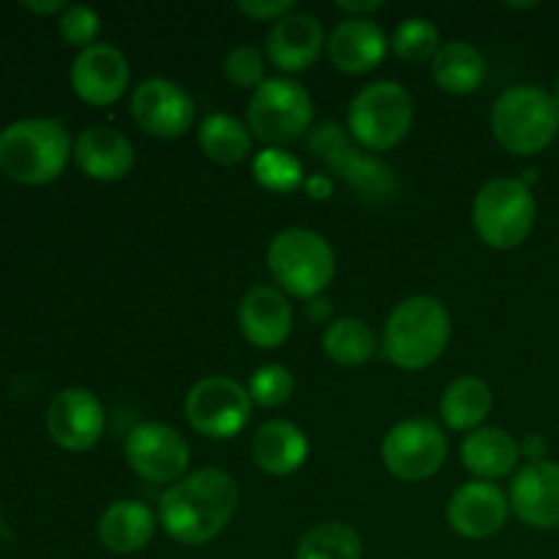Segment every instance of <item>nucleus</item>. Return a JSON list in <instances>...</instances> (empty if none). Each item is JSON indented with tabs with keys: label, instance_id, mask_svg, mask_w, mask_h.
Segmentation results:
<instances>
[{
	"label": "nucleus",
	"instance_id": "f257e3e1",
	"mask_svg": "<svg viewBox=\"0 0 559 559\" xmlns=\"http://www.w3.org/2000/svg\"><path fill=\"white\" fill-rule=\"evenodd\" d=\"M240 491L229 473L218 467L197 469L158 497V524L183 546L211 544L238 513Z\"/></svg>",
	"mask_w": 559,
	"mask_h": 559
},
{
	"label": "nucleus",
	"instance_id": "f03ea898",
	"mask_svg": "<svg viewBox=\"0 0 559 559\" xmlns=\"http://www.w3.org/2000/svg\"><path fill=\"white\" fill-rule=\"evenodd\" d=\"M74 156L69 129L55 118H22L0 131V173L22 186L52 183Z\"/></svg>",
	"mask_w": 559,
	"mask_h": 559
},
{
	"label": "nucleus",
	"instance_id": "7ed1b4c3",
	"mask_svg": "<svg viewBox=\"0 0 559 559\" xmlns=\"http://www.w3.org/2000/svg\"><path fill=\"white\" fill-rule=\"evenodd\" d=\"M451 342V314L442 300L429 295L404 298L391 311L382 333V349L393 366L404 371L429 369Z\"/></svg>",
	"mask_w": 559,
	"mask_h": 559
},
{
	"label": "nucleus",
	"instance_id": "20e7f679",
	"mask_svg": "<svg viewBox=\"0 0 559 559\" xmlns=\"http://www.w3.org/2000/svg\"><path fill=\"white\" fill-rule=\"evenodd\" d=\"M559 107L538 85H513L491 107V134L513 156H538L555 142Z\"/></svg>",
	"mask_w": 559,
	"mask_h": 559
},
{
	"label": "nucleus",
	"instance_id": "39448f33",
	"mask_svg": "<svg viewBox=\"0 0 559 559\" xmlns=\"http://www.w3.org/2000/svg\"><path fill=\"white\" fill-rule=\"evenodd\" d=\"M267 267L282 293L300 300H314L336 276V254L320 233L289 227L273 235L267 246Z\"/></svg>",
	"mask_w": 559,
	"mask_h": 559
},
{
	"label": "nucleus",
	"instance_id": "423d86ee",
	"mask_svg": "<svg viewBox=\"0 0 559 559\" xmlns=\"http://www.w3.org/2000/svg\"><path fill=\"white\" fill-rule=\"evenodd\" d=\"M415 104L407 87L380 80L358 91L347 109V131L364 151L385 153L409 134Z\"/></svg>",
	"mask_w": 559,
	"mask_h": 559
},
{
	"label": "nucleus",
	"instance_id": "0eeeda50",
	"mask_svg": "<svg viewBox=\"0 0 559 559\" xmlns=\"http://www.w3.org/2000/svg\"><path fill=\"white\" fill-rule=\"evenodd\" d=\"M309 147L320 162H325L331 167L333 175L344 180L349 189L358 197H364L366 202H391L399 194V183L393 169L385 162L371 156L369 151L358 145V142L349 136L347 129H342L338 123L328 120L320 123L309 134Z\"/></svg>",
	"mask_w": 559,
	"mask_h": 559
},
{
	"label": "nucleus",
	"instance_id": "6e6552de",
	"mask_svg": "<svg viewBox=\"0 0 559 559\" xmlns=\"http://www.w3.org/2000/svg\"><path fill=\"white\" fill-rule=\"evenodd\" d=\"M535 197L519 178H495L475 194L473 227L486 246L508 251L522 246L535 227Z\"/></svg>",
	"mask_w": 559,
	"mask_h": 559
},
{
	"label": "nucleus",
	"instance_id": "1a4fd4ad",
	"mask_svg": "<svg viewBox=\"0 0 559 559\" xmlns=\"http://www.w3.org/2000/svg\"><path fill=\"white\" fill-rule=\"evenodd\" d=\"M314 120V102L309 91L287 76L265 80L249 102V131L267 147H282L287 142L309 134Z\"/></svg>",
	"mask_w": 559,
	"mask_h": 559
},
{
	"label": "nucleus",
	"instance_id": "9d476101",
	"mask_svg": "<svg viewBox=\"0 0 559 559\" xmlns=\"http://www.w3.org/2000/svg\"><path fill=\"white\" fill-rule=\"evenodd\" d=\"M251 409L249 388L229 377H205L186 396V420L197 435L211 440H229L243 431Z\"/></svg>",
	"mask_w": 559,
	"mask_h": 559
},
{
	"label": "nucleus",
	"instance_id": "9b49d317",
	"mask_svg": "<svg viewBox=\"0 0 559 559\" xmlns=\"http://www.w3.org/2000/svg\"><path fill=\"white\" fill-rule=\"evenodd\" d=\"M448 459V437L426 418L402 420L382 440V464L388 473L407 484L429 480Z\"/></svg>",
	"mask_w": 559,
	"mask_h": 559
},
{
	"label": "nucleus",
	"instance_id": "f8f14e48",
	"mask_svg": "<svg viewBox=\"0 0 559 559\" xmlns=\"http://www.w3.org/2000/svg\"><path fill=\"white\" fill-rule=\"evenodd\" d=\"M126 464L147 484L173 486L189 469V442L167 424H140L129 431L123 445Z\"/></svg>",
	"mask_w": 559,
	"mask_h": 559
},
{
	"label": "nucleus",
	"instance_id": "ddd939ff",
	"mask_svg": "<svg viewBox=\"0 0 559 559\" xmlns=\"http://www.w3.org/2000/svg\"><path fill=\"white\" fill-rule=\"evenodd\" d=\"M197 104L183 85L164 76L140 82L131 93V118L145 134L178 140L194 126Z\"/></svg>",
	"mask_w": 559,
	"mask_h": 559
},
{
	"label": "nucleus",
	"instance_id": "4468645a",
	"mask_svg": "<svg viewBox=\"0 0 559 559\" xmlns=\"http://www.w3.org/2000/svg\"><path fill=\"white\" fill-rule=\"evenodd\" d=\"M107 413L96 393L87 388H66L47 409V431L63 451H91L104 435Z\"/></svg>",
	"mask_w": 559,
	"mask_h": 559
},
{
	"label": "nucleus",
	"instance_id": "2eb2a0df",
	"mask_svg": "<svg viewBox=\"0 0 559 559\" xmlns=\"http://www.w3.org/2000/svg\"><path fill=\"white\" fill-rule=\"evenodd\" d=\"M131 82L129 58L112 44H93L80 49L71 63V87L93 107H109L126 96Z\"/></svg>",
	"mask_w": 559,
	"mask_h": 559
},
{
	"label": "nucleus",
	"instance_id": "dca6fc26",
	"mask_svg": "<svg viewBox=\"0 0 559 559\" xmlns=\"http://www.w3.org/2000/svg\"><path fill=\"white\" fill-rule=\"evenodd\" d=\"M511 513L506 491L489 480H469L453 491L448 502V524L469 540H484L500 533Z\"/></svg>",
	"mask_w": 559,
	"mask_h": 559
},
{
	"label": "nucleus",
	"instance_id": "f3484780",
	"mask_svg": "<svg viewBox=\"0 0 559 559\" xmlns=\"http://www.w3.org/2000/svg\"><path fill=\"white\" fill-rule=\"evenodd\" d=\"M513 513L533 530L559 527V462H527L511 480Z\"/></svg>",
	"mask_w": 559,
	"mask_h": 559
},
{
	"label": "nucleus",
	"instance_id": "a211bd4d",
	"mask_svg": "<svg viewBox=\"0 0 559 559\" xmlns=\"http://www.w3.org/2000/svg\"><path fill=\"white\" fill-rule=\"evenodd\" d=\"M265 49L276 69L287 71V74H300V71L311 69L325 49L322 22L306 11H293L271 27Z\"/></svg>",
	"mask_w": 559,
	"mask_h": 559
},
{
	"label": "nucleus",
	"instance_id": "6ab92c4d",
	"mask_svg": "<svg viewBox=\"0 0 559 559\" xmlns=\"http://www.w3.org/2000/svg\"><path fill=\"white\" fill-rule=\"evenodd\" d=\"M238 325L246 342L260 349H276L293 333V309L278 287H251L238 306Z\"/></svg>",
	"mask_w": 559,
	"mask_h": 559
},
{
	"label": "nucleus",
	"instance_id": "aec40b11",
	"mask_svg": "<svg viewBox=\"0 0 559 559\" xmlns=\"http://www.w3.org/2000/svg\"><path fill=\"white\" fill-rule=\"evenodd\" d=\"M74 162L87 178L112 183L134 167V145L115 126H91L74 140Z\"/></svg>",
	"mask_w": 559,
	"mask_h": 559
},
{
	"label": "nucleus",
	"instance_id": "412c9836",
	"mask_svg": "<svg viewBox=\"0 0 559 559\" xmlns=\"http://www.w3.org/2000/svg\"><path fill=\"white\" fill-rule=\"evenodd\" d=\"M388 47L391 44L374 20L347 16L328 38V58L344 74H366L385 60Z\"/></svg>",
	"mask_w": 559,
	"mask_h": 559
},
{
	"label": "nucleus",
	"instance_id": "4be33fe9",
	"mask_svg": "<svg viewBox=\"0 0 559 559\" xmlns=\"http://www.w3.org/2000/svg\"><path fill=\"white\" fill-rule=\"evenodd\" d=\"M251 459L267 475H293L309 459V440L289 420H267L251 440Z\"/></svg>",
	"mask_w": 559,
	"mask_h": 559
},
{
	"label": "nucleus",
	"instance_id": "5701e85b",
	"mask_svg": "<svg viewBox=\"0 0 559 559\" xmlns=\"http://www.w3.org/2000/svg\"><path fill=\"white\" fill-rule=\"evenodd\" d=\"M156 533V516L140 500H118L98 516V540L112 555H136Z\"/></svg>",
	"mask_w": 559,
	"mask_h": 559
},
{
	"label": "nucleus",
	"instance_id": "b1692460",
	"mask_svg": "<svg viewBox=\"0 0 559 559\" xmlns=\"http://www.w3.org/2000/svg\"><path fill=\"white\" fill-rule=\"evenodd\" d=\"M522 448L516 437L497 426L475 429L462 442V462L478 480H500L519 467Z\"/></svg>",
	"mask_w": 559,
	"mask_h": 559
},
{
	"label": "nucleus",
	"instance_id": "393cba45",
	"mask_svg": "<svg viewBox=\"0 0 559 559\" xmlns=\"http://www.w3.org/2000/svg\"><path fill=\"white\" fill-rule=\"evenodd\" d=\"M431 76L451 96H467L486 80V58L469 41L442 44L431 60Z\"/></svg>",
	"mask_w": 559,
	"mask_h": 559
},
{
	"label": "nucleus",
	"instance_id": "a878e982",
	"mask_svg": "<svg viewBox=\"0 0 559 559\" xmlns=\"http://www.w3.org/2000/svg\"><path fill=\"white\" fill-rule=\"evenodd\" d=\"M495 407V393L489 382L480 377H459L445 388L440 399V415L453 431H475L480 429Z\"/></svg>",
	"mask_w": 559,
	"mask_h": 559
},
{
	"label": "nucleus",
	"instance_id": "bb28decb",
	"mask_svg": "<svg viewBox=\"0 0 559 559\" xmlns=\"http://www.w3.org/2000/svg\"><path fill=\"white\" fill-rule=\"evenodd\" d=\"M197 140H200L202 153H205L211 162L224 164V167L240 164L251 153L249 126H243L238 118L224 112L207 115L200 123Z\"/></svg>",
	"mask_w": 559,
	"mask_h": 559
},
{
	"label": "nucleus",
	"instance_id": "cd10ccee",
	"mask_svg": "<svg viewBox=\"0 0 559 559\" xmlns=\"http://www.w3.org/2000/svg\"><path fill=\"white\" fill-rule=\"evenodd\" d=\"M322 349L338 366H360L374 355V331L358 317H344L328 325L322 336Z\"/></svg>",
	"mask_w": 559,
	"mask_h": 559
},
{
	"label": "nucleus",
	"instance_id": "c85d7f7f",
	"mask_svg": "<svg viewBox=\"0 0 559 559\" xmlns=\"http://www.w3.org/2000/svg\"><path fill=\"white\" fill-rule=\"evenodd\" d=\"M364 557V538L358 530L344 522H325L311 527L300 538L295 559H360Z\"/></svg>",
	"mask_w": 559,
	"mask_h": 559
},
{
	"label": "nucleus",
	"instance_id": "c756f323",
	"mask_svg": "<svg viewBox=\"0 0 559 559\" xmlns=\"http://www.w3.org/2000/svg\"><path fill=\"white\" fill-rule=\"evenodd\" d=\"M251 173H254L257 183L273 194H289L306 183L304 164L282 147H265L257 153L251 162Z\"/></svg>",
	"mask_w": 559,
	"mask_h": 559
},
{
	"label": "nucleus",
	"instance_id": "7c9ffc66",
	"mask_svg": "<svg viewBox=\"0 0 559 559\" xmlns=\"http://www.w3.org/2000/svg\"><path fill=\"white\" fill-rule=\"evenodd\" d=\"M440 31L426 16H407L396 25L391 36V49L396 58L407 60V63H426L435 60L440 52Z\"/></svg>",
	"mask_w": 559,
	"mask_h": 559
},
{
	"label": "nucleus",
	"instance_id": "2f4dec72",
	"mask_svg": "<svg viewBox=\"0 0 559 559\" xmlns=\"http://www.w3.org/2000/svg\"><path fill=\"white\" fill-rule=\"evenodd\" d=\"M295 393V377L287 366L282 364H265L251 374L249 380V396L251 402L260 407H282L293 399Z\"/></svg>",
	"mask_w": 559,
	"mask_h": 559
},
{
	"label": "nucleus",
	"instance_id": "473e14b6",
	"mask_svg": "<svg viewBox=\"0 0 559 559\" xmlns=\"http://www.w3.org/2000/svg\"><path fill=\"white\" fill-rule=\"evenodd\" d=\"M224 76L233 82L235 87H257L265 82V58L254 44H238L224 58Z\"/></svg>",
	"mask_w": 559,
	"mask_h": 559
},
{
	"label": "nucleus",
	"instance_id": "72a5a7b5",
	"mask_svg": "<svg viewBox=\"0 0 559 559\" xmlns=\"http://www.w3.org/2000/svg\"><path fill=\"white\" fill-rule=\"evenodd\" d=\"M58 31L60 38H63L69 47H80L87 49L93 44H98V33H102V20L93 9L87 5H69V9L60 14L58 20Z\"/></svg>",
	"mask_w": 559,
	"mask_h": 559
},
{
	"label": "nucleus",
	"instance_id": "f704fd0d",
	"mask_svg": "<svg viewBox=\"0 0 559 559\" xmlns=\"http://www.w3.org/2000/svg\"><path fill=\"white\" fill-rule=\"evenodd\" d=\"M235 9L254 22H278L295 11V0H240Z\"/></svg>",
	"mask_w": 559,
	"mask_h": 559
},
{
	"label": "nucleus",
	"instance_id": "c9c22d12",
	"mask_svg": "<svg viewBox=\"0 0 559 559\" xmlns=\"http://www.w3.org/2000/svg\"><path fill=\"white\" fill-rule=\"evenodd\" d=\"M304 189H306V194L311 197V200L322 202V200H331L333 191H336V186H333L331 175L317 173V175H309V178H306Z\"/></svg>",
	"mask_w": 559,
	"mask_h": 559
},
{
	"label": "nucleus",
	"instance_id": "e433bc0d",
	"mask_svg": "<svg viewBox=\"0 0 559 559\" xmlns=\"http://www.w3.org/2000/svg\"><path fill=\"white\" fill-rule=\"evenodd\" d=\"M382 0H360V3H355V0H338L336 9L344 11L347 16H358V20H369V14H374V11L382 9Z\"/></svg>",
	"mask_w": 559,
	"mask_h": 559
},
{
	"label": "nucleus",
	"instance_id": "4c0bfd02",
	"mask_svg": "<svg viewBox=\"0 0 559 559\" xmlns=\"http://www.w3.org/2000/svg\"><path fill=\"white\" fill-rule=\"evenodd\" d=\"M519 448H522V456L530 459V462H546V453H549V442L540 435H527L519 442Z\"/></svg>",
	"mask_w": 559,
	"mask_h": 559
},
{
	"label": "nucleus",
	"instance_id": "58836bf2",
	"mask_svg": "<svg viewBox=\"0 0 559 559\" xmlns=\"http://www.w3.org/2000/svg\"><path fill=\"white\" fill-rule=\"evenodd\" d=\"M22 9L31 11V14L49 16V14H63L69 5H66L63 0H47V3H33V0H25V3H22Z\"/></svg>",
	"mask_w": 559,
	"mask_h": 559
},
{
	"label": "nucleus",
	"instance_id": "ea45409f",
	"mask_svg": "<svg viewBox=\"0 0 559 559\" xmlns=\"http://www.w3.org/2000/svg\"><path fill=\"white\" fill-rule=\"evenodd\" d=\"M309 314H311V320H325V317L331 314V304H328V300L314 298L309 306Z\"/></svg>",
	"mask_w": 559,
	"mask_h": 559
},
{
	"label": "nucleus",
	"instance_id": "a19ab883",
	"mask_svg": "<svg viewBox=\"0 0 559 559\" xmlns=\"http://www.w3.org/2000/svg\"><path fill=\"white\" fill-rule=\"evenodd\" d=\"M551 98H555V102H557V107H559V76H557V80H555V85H551Z\"/></svg>",
	"mask_w": 559,
	"mask_h": 559
}]
</instances>
